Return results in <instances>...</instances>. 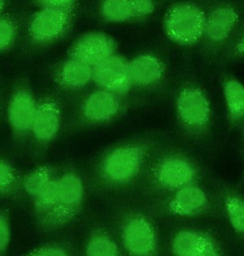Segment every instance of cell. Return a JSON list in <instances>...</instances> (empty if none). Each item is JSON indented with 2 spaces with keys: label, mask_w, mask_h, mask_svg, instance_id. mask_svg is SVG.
<instances>
[{
  "label": "cell",
  "mask_w": 244,
  "mask_h": 256,
  "mask_svg": "<svg viewBox=\"0 0 244 256\" xmlns=\"http://www.w3.org/2000/svg\"><path fill=\"white\" fill-rule=\"evenodd\" d=\"M148 152V144L142 142L116 146L104 155L99 164V176L114 186L126 184L140 174Z\"/></svg>",
  "instance_id": "obj_1"
},
{
  "label": "cell",
  "mask_w": 244,
  "mask_h": 256,
  "mask_svg": "<svg viewBox=\"0 0 244 256\" xmlns=\"http://www.w3.org/2000/svg\"><path fill=\"white\" fill-rule=\"evenodd\" d=\"M176 112L180 127L190 135L202 138L208 134L213 111L207 93L200 86L186 84L179 90Z\"/></svg>",
  "instance_id": "obj_2"
},
{
  "label": "cell",
  "mask_w": 244,
  "mask_h": 256,
  "mask_svg": "<svg viewBox=\"0 0 244 256\" xmlns=\"http://www.w3.org/2000/svg\"><path fill=\"white\" fill-rule=\"evenodd\" d=\"M206 22V14L198 6L178 2L170 7L164 16V31L173 43L192 46L204 36Z\"/></svg>",
  "instance_id": "obj_3"
},
{
  "label": "cell",
  "mask_w": 244,
  "mask_h": 256,
  "mask_svg": "<svg viewBox=\"0 0 244 256\" xmlns=\"http://www.w3.org/2000/svg\"><path fill=\"white\" fill-rule=\"evenodd\" d=\"M84 186L80 176L74 171L58 176V197L54 208L37 221L45 230L62 226L73 219L84 201Z\"/></svg>",
  "instance_id": "obj_4"
},
{
  "label": "cell",
  "mask_w": 244,
  "mask_h": 256,
  "mask_svg": "<svg viewBox=\"0 0 244 256\" xmlns=\"http://www.w3.org/2000/svg\"><path fill=\"white\" fill-rule=\"evenodd\" d=\"M73 15V8H39L27 22V40L34 46H45L55 43L70 28Z\"/></svg>",
  "instance_id": "obj_5"
},
{
  "label": "cell",
  "mask_w": 244,
  "mask_h": 256,
  "mask_svg": "<svg viewBox=\"0 0 244 256\" xmlns=\"http://www.w3.org/2000/svg\"><path fill=\"white\" fill-rule=\"evenodd\" d=\"M37 106L38 100L30 84L26 80L18 82L7 108L8 122L16 140H26L31 135Z\"/></svg>",
  "instance_id": "obj_6"
},
{
  "label": "cell",
  "mask_w": 244,
  "mask_h": 256,
  "mask_svg": "<svg viewBox=\"0 0 244 256\" xmlns=\"http://www.w3.org/2000/svg\"><path fill=\"white\" fill-rule=\"evenodd\" d=\"M155 182L164 189L174 191L196 183L200 171L191 158L182 153H171L160 158L154 166Z\"/></svg>",
  "instance_id": "obj_7"
},
{
  "label": "cell",
  "mask_w": 244,
  "mask_h": 256,
  "mask_svg": "<svg viewBox=\"0 0 244 256\" xmlns=\"http://www.w3.org/2000/svg\"><path fill=\"white\" fill-rule=\"evenodd\" d=\"M92 81L99 88L120 97L126 96L134 87L128 60L117 52L93 67Z\"/></svg>",
  "instance_id": "obj_8"
},
{
  "label": "cell",
  "mask_w": 244,
  "mask_h": 256,
  "mask_svg": "<svg viewBox=\"0 0 244 256\" xmlns=\"http://www.w3.org/2000/svg\"><path fill=\"white\" fill-rule=\"evenodd\" d=\"M115 39L108 33L92 31L80 36L69 48L68 56L94 67L116 54Z\"/></svg>",
  "instance_id": "obj_9"
},
{
  "label": "cell",
  "mask_w": 244,
  "mask_h": 256,
  "mask_svg": "<svg viewBox=\"0 0 244 256\" xmlns=\"http://www.w3.org/2000/svg\"><path fill=\"white\" fill-rule=\"evenodd\" d=\"M61 124V106L56 98L45 94L38 99L31 131L36 144L42 146L50 144L56 138Z\"/></svg>",
  "instance_id": "obj_10"
},
{
  "label": "cell",
  "mask_w": 244,
  "mask_h": 256,
  "mask_svg": "<svg viewBox=\"0 0 244 256\" xmlns=\"http://www.w3.org/2000/svg\"><path fill=\"white\" fill-rule=\"evenodd\" d=\"M122 97L110 92L98 88L90 93L82 104V120L92 126L112 121L123 110Z\"/></svg>",
  "instance_id": "obj_11"
},
{
  "label": "cell",
  "mask_w": 244,
  "mask_h": 256,
  "mask_svg": "<svg viewBox=\"0 0 244 256\" xmlns=\"http://www.w3.org/2000/svg\"><path fill=\"white\" fill-rule=\"evenodd\" d=\"M93 67L76 58L68 57L52 72L56 85L64 91H78L92 81Z\"/></svg>",
  "instance_id": "obj_12"
},
{
  "label": "cell",
  "mask_w": 244,
  "mask_h": 256,
  "mask_svg": "<svg viewBox=\"0 0 244 256\" xmlns=\"http://www.w3.org/2000/svg\"><path fill=\"white\" fill-rule=\"evenodd\" d=\"M128 68L132 86L152 88L158 85L165 76L162 62L156 56L141 54L128 60Z\"/></svg>",
  "instance_id": "obj_13"
},
{
  "label": "cell",
  "mask_w": 244,
  "mask_h": 256,
  "mask_svg": "<svg viewBox=\"0 0 244 256\" xmlns=\"http://www.w3.org/2000/svg\"><path fill=\"white\" fill-rule=\"evenodd\" d=\"M124 244L134 256L150 255L156 246V238L150 222L142 218H132L125 226Z\"/></svg>",
  "instance_id": "obj_14"
},
{
  "label": "cell",
  "mask_w": 244,
  "mask_h": 256,
  "mask_svg": "<svg viewBox=\"0 0 244 256\" xmlns=\"http://www.w3.org/2000/svg\"><path fill=\"white\" fill-rule=\"evenodd\" d=\"M238 21V13L232 6H218L206 15L204 36L213 44H221L232 34Z\"/></svg>",
  "instance_id": "obj_15"
},
{
  "label": "cell",
  "mask_w": 244,
  "mask_h": 256,
  "mask_svg": "<svg viewBox=\"0 0 244 256\" xmlns=\"http://www.w3.org/2000/svg\"><path fill=\"white\" fill-rule=\"evenodd\" d=\"M173 192L168 207L174 214L194 216L204 212L208 207V196L196 183L182 186Z\"/></svg>",
  "instance_id": "obj_16"
},
{
  "label": "cell",
  "mask_w": 244,
  "mask_h": 256,
  "mask_svg": "<svg viewBox=\"0 0 244 256\" xmlns=\"http://www.w3.org/2000/svg\"><path fill=\"white\" fill-rule=\"evenodd\" d=\"M222 92L230 122L236 124L244 121V84L234 76H225Z\"/></svg>",
  "instance_id": "obj_17"
},
{
  "label": "cell",
  "mask_w": 244,
  "mask_h": 256,
  "mask_svg": "<svg viewBox=\"0 0 244 256\" xmlns=\"http://www.w3.org/2000/svg\"><path fill=\"white\" fill-rule=\"evenodd\" d=\"M210 240L198 232H180L173 240V252L176 256H196Z\"/></svg>",
  "instance_id": "obj_18"
},
{
  "label": "cell",
  "mask_w": 244,
  "mask_h": 256,
  "mask_svg": "<svg viewBox=\"0 0 244 256\" xmlns=\"http://www.w3.org/2000/svg\"><path fill=\"white\" fill-rule=\"evenodd\" d=\"M58 174L52 166H40L26 174L21 184L26 192L34 200Z\"/></svg>",
  "instance_id": "obj_19"
},
{
  "label": "cell",
  "mask_w": 244,
  "mask_h": 256,
  "mask_svg": "<svg viewBox=\"0 0 244 256\" xmlns=\"http://www.w3.org/2000/svg\"><path fill=\"white\" fill-rule=\"evenodd\" d=\"M100 13L105 21L112 24L135 18L129 0H100Z\"/></svg>",
  "instance_id": "obj_20"
},
{
  "label": "cell",
  "mask_w": 244,
  "mask_h": 256,
  "mask_svg": "<svg viewBox=\"0 0 244 256\" xmlns=\"http://www.w3.org/2000/svg\"><path fill=\"white\" fill-rule=\"evenodd\" d=\"M224 208L232 228L238 234H244V198L234 192H227Z\"/></svg>",
  "instance_id": "obj_21"
},
{
  "label": "cell",
  "mask_w": 244,
  "mask_h": 256,
  "mask_svg": "<svg viewBox=\"0 0 244 256\" xmlns=\"http://www.w3.org/2000/svg\"><path fill=\"white\" fill-rule=\"evenodd\" d=\"M20 22L12 14H0V52H4L13 46L19 34Z\"/></svg>",
  "instance_id": "obj_22"
},
{
  "label": "cell",
  "mask_w": 244,
  "mask_h": 256,
  "mask_svg": "<svg viewBox=\"0 0 244 256\" xmlns=\"http://www.w3.org/2000/svg\"><path fill=\"white\" fill-rule=\"evenodd\" d=\"M87 256H121L116 244L108 236H93L86 248Z\"/></svg>",
  "instance_id": "obj_23"
},
{
  "label": "cell",
  "mask_w": 244,
  "mask_h": 256,
  "mask_svg": "<svg viewBox=\"0 0 244 256\" xmlns=\"http://www.w3.org/2000/svg\"><path fill=\"white\" fill-rule=\"evenodd\" d=\"M20 182L14 167L6 159L0 158V196L14 191L19 186Z\"/></svg>",
  "instance_id": "obj_24"
},
{
  "label": "cell",
  "mask_w": 244,
  "mask_h": 256,
  "mask_svg": "<svg viewBox=\"0 0 244 256\" xmlns=\"http://www.w3.org/2000/svg\"><path fill=\"white\" fill-rule=\"evenodd\" d=\"M12 232L10 221L6 212L0 210V256H6L10 245Z\"/></svg>",
  "instance_id": "obj_25"
},
{
  "label": "cell",
  "mask_w": 244,
  "mask_h": 256,
  "mask_svg": "<svg viewBox=\"0 0 244 256\" xmlns=\"http://www.w3.org/2000/svg\"><path fill=\"white\" fill-rule=\"evenodd\" d=\"M24 256H69L62 246L54 244L42 245L28 252Z\"/></svg>",
  "instance_id": "obj_26"
},
{
  "label": "cell",
  "mask_w": 244,
  "mask_h": 256,
  "mask_svg": "<svg viewBox=\"0 0 244 256\" xmlns=\"http://www.w3.org/2000/svg\"><path fill=\"white\" fill-rule=\"evenodd\" d=\"M129 2L134 18H144L152 14L154 12V0H129Z\"/></svg>",
  "instance_id": "obj_27"
},
{
  "label": "cell",
  "mask_w": 244,
  "mask_h": 256,
  "mask_svg": "<svg viewBox=\"0 0 244 256\" xmlns=\"http://www.w3.org/2000/svg\"><path fill=\"white\" fill-rule=\"evenodd\" d=\"M38 8H74L76 0H31Z\"/></svg>",
  "instance_id": "obj_28"
},
{
  "label": "cell",
  "mask_w": 244,
  "mask_h": 256,
  "mask_svg": "<svg viewBox=\"0 0 244 256\" xmlns=\"http://www.w3.org/2000/svg\"><path fill=\"white\" fill-rule=\"evenodd\" d=\"M196 256H221L219 250L212 240L208 242L207 244L200 250Z\"/></svg>",
  "instance_id": "obj_29"
},
{
  "label": "cell",
  "mask_w": 244,
  "mask_h": 256,
  "mask_svg": "<svg viewBox=\"0 0 244 256\" xmlns=\"http://www.w3.org/2000/svg\"><path fill=\"white\" fill-rule=\"evenodd\" d=\"M232 55L234 58L244 56V34L242 36V38L238 40L236 46H234Z\"/></svg>",
  "instance_id": "obj_30"
},
{
  "label": "cell",
  "mask_w": 244,
  "mask_h": 256,
  "mask_svg": "<svg viewBox=\"0 0 244 256\" xmlns=\"http://www.w3.org/2000/svg\"><path fill=\"white\" fill-rule=\"evenodd\" d=\"M8 4V0H0V14L4 13Z\"/></svg>",
  "instance_id": "obj_31"
},
{
  "label": "cell",
  "mask_w": 244,
  "mask_h": 256,
  "mask_svg": "<svg viewBox=\"0 0 244 256\" xmlns=\"http://www.w3.org/2000/svg\"><path fill=\"white\" fill-rule=\"evenodd\" d=\"M1 108H2V103H1V102H0V112H1Z\"/></svg>",
  "instance_id": "obj_32"
}]
</instances>
